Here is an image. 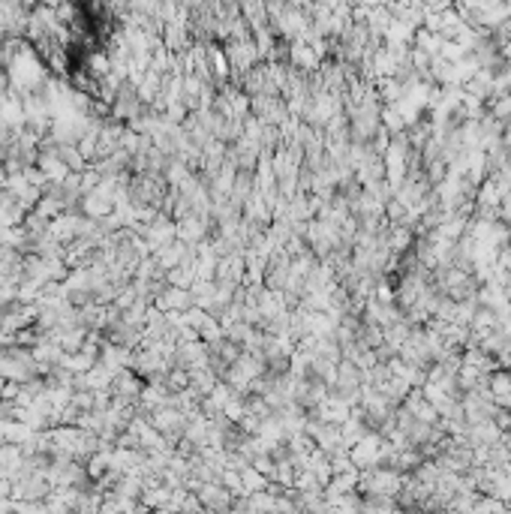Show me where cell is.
<instances>
[{"instance_id":"1","label":"cell","mask_w":511,"mask_h":514,"mask_svg":"<svg viewBox=\"0 0 511 514\" xmlns=\"http://www.w3.org/2000/svg\"><path fill=\"white\" fill-rule=\"evenodd\" d=\"M494 391H496V394H511V379L508 376H496L494 379Z\"/></svg>"}]
</instances>
